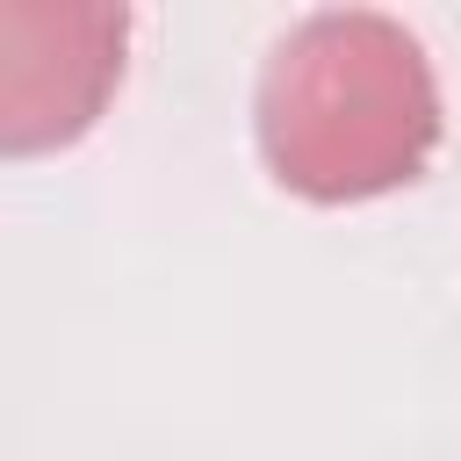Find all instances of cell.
Returning <instances> with one entry per match:
<instances>
[{"instance_id":"6da1fadb","label":"cell","mask_w":461,"mask_h":461,"mask_svg":"<svg viewBox=\"0 0 461 461\" xmlns=\"http://www.w3.org/2000/svg\"><path fill=\"white\" fill-rule=\"evenodd\" d=\"M252 137L267 173L303 202H367L411 187L439 144L432 58L396 14H303L259 65Z\"/></svg>"},{"instance_id":"7a4b0ae2","label":"cell","mask_w":461,"mask_h":461,"mask_svg":"<svg viewBox=\"0 0 461 461\" xmlns=\"http://www.w3.org/2000/svg\"><path fill=\"white\" fill-rule=\"evenodd\" d=\"M130 7L0 0V151L36 158L79 144L122 86Z\"/></svg>"}]
</instances>
